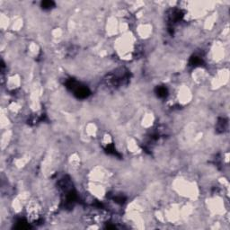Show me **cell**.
I'll list each match as a JSON object with an SVG mask.
<instances>
[{
  "instance_id": "cell-1",
  "label": "cell",
  "mask_w": 230,
  "mask_h": 230,
  "mask_svg": "<svg viewBox=\"0 0 230 230\" xmlns=\"http://www.w3.org/2000/svg\"><path fill=\"white\" fill-rule=\"evenodd\" d=\"M53 5L54 3L52 1H44V2L41 3V6H42L43 8H50Z\"/></svg>"
}]
</instances>
